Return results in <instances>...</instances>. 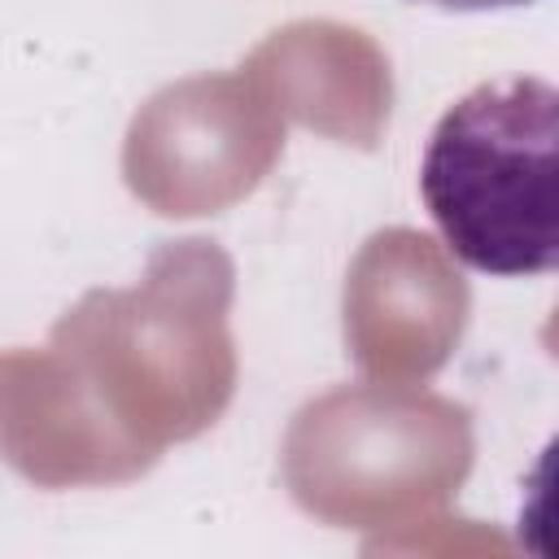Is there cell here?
Returning <instances> with one entry per match:
<instances>
[{"label":"cell","instance_id":"1","mask_svg":"<svg viewBox=\"0 0 559 559\" xmlns=\"http://www.w3.org/2000/svg\"><path fill=\"white\" fill-rule=\"evenodd\" d=\"M419 197L445 249L498 280L559 266V92L511 74L459 96L419 157Z\"/></svg>","mask_w":559,"mask_h":559},{"label":"cell","instance_id":"2","mask_svg":"<svg viewBox=\"0 0 559 559\" xmlns=\"http://www.w3.org/2000/svg\"><path fill=\"white\" fill-rule=\"evenodd\" d=\"M445 13H493V9H520V4H537V0H419Z\"/></svg>","mask_w":559,"mask_h":559}]
</instances>
